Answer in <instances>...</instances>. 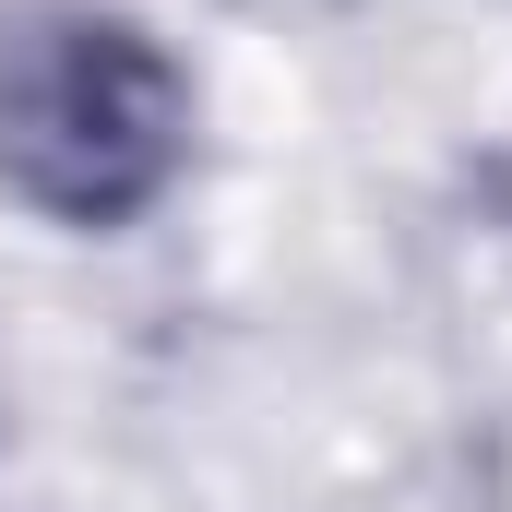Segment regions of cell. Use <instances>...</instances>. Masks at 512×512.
<instances>
[{
    "label": "cell",
    "mask_w": 512,
    "mask_h": 512,
    "mask_svg": "<svg viewBox=\"0 0 512 512\" xmlns=\"http://www.w3.org/2000/svg\"><path fill=\"white\" fill-rule=\"evenodd\" d=\"M203 120V60L143 0H0V203L36 239H143Z\"/></svg>",
    "instance_id": "cell-1"
}]
</instances>
